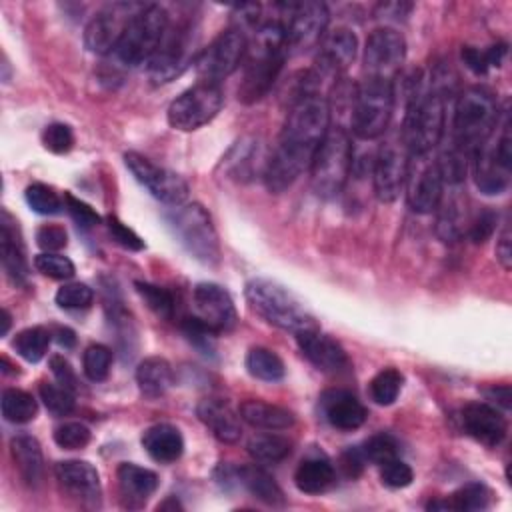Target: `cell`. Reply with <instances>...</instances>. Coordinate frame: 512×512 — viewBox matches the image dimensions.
Returning <instances> with one entry per match:
<instances>
[{"label":"cell","instance_id":"c3c4849f","mask_svg":"<svg viewBox=\"0 0 512 512\" xmlns=\"http://www.w3.org/2000/svg\"><path fill=\"white\" fill-rule=\"evenodd\" d=\"M54 300L64 310H84L92 304L94 292L84 282H70V284H64L58 288Z\"/></svg>","mask_w":512,"mask_h":512},{"label":"cell","instance_id":"9a60e30c","mask_svg":"<svg viewBox=\"0 0 512 512\" xmlns=\"http://www.w3.org/2000/svg\"><path fill=\"white\" fill-rule=\"evenodd\" d=\"M404 58H406L404 36L390 26L378 28L368 36L364 46V56H362L364 72L368 78L394 82V78L402 68Z\"/></svg>","mask_w":512,"mask_h":512},{"label":"cell","instance_id":"30bf717a","mask_svg":"<svg viewBox=\"0 0 512 512\" xmlns=\"http://www.w3.org/2000/svg\"><path fill=\"white\" fill-rule=\"evenodd\" d=\"M222 104L224 94L220 84L200 80L170 102L168 124L180 132L198 130L200 126L216 118Z\"/></svg>","mask_w":512,"mask_h":512},{"label":"cell","instance_id":"d6986e66","mask_svg":"<svg viewBox=\"0 0 512 512\" xmlns=\"http://www.w3.org/2000/svg\"><path fill=\"white\" fill-rule=\"evenodd\" d=\"M358 52V40L356 34L350 28H334L324 34V38L318 44V56H316V68L312 74L318 82L326 78H338L356 58Z\"/></svg>","mask_w":512,"mask_h":512},{"label":"cell","instance_id":"8992f818","mask_svg":"<svg viewBox=\"0 0 512 512\" xmlns=\"http://www.w3.org/2000/svg\"><path fill=\"white\" fill-rule=\"evenodd\" d=\"M352 168V138L346 128L332 126L310 164V180L316 196L328 200L342 192Z\"/></svg>","mask_w":512,"mask_h":512},{"label":"cell","instance_id":"f907efd6","mask_svg":"<svg viewBox=\"0 0 512 512\" xmlns=\"http://www.w3.org/2000/svg\"><path fill=\"white\" fill-rule=\"evenodd\" d=\"M42 144L54 154H66L74 146L72 128L64 122H52L42 130Z\"/></svg>","mask_w":512,"mask_h":512},{"label":"cell","instance_id":"4fadbf2b","mask_svg":"<svg viewBox=\"0 0 512 512\" xmlns=\"http://www.w3.org/2000/svg\"><path fill=\"white\" fill-rule=\"evenodd\" d=\"M290 18L286 24V50L288 54H304L318 48L326 34L330 12L324 2H298L290 4Z\"/></svg>","mask_w":512,"mask_h":512},{"label":"cell","instance_id":"277c9868","mask_svg":"<svg viewBox=\"0 0 512 512\" xmlns=\"http://www.w3.org/2000/svg\"><path fill=\"white\" fill-rule=\"evenodd\" d=\"M498 124V104L494 96L480 86L466 88L454 106L452 140L458 152L472 156L494 132Z\"/></svg>","mask_w":512,"mask_h":512},{"label":"cell","instance_id":"60d3db41","mask_svg":"<svg viewBox=\"0 0 512 512\" xmlns=\"http://www.w3.org/2000/svg\"><path fill=\"white\" fill-rule=\"evenodd\" d=\"M404 376L396 368H384L370 380V398L380 406H390L400 390Z\"/></svg>","mask_w":512,"mask_h":512},{"label":"cell","instance_id":"d590c367","mask_svg":"<svg viewBox=\"0 0 512 512\" xmlns=\"http://www.w3.org/2000/svg\"><path fill=\"white\" fill-rule=\"evenodd\" d=\"M248 454L260 464H278L292 452V442L280 434H256L246 444Z\"/></svg>","mask_w":512,"mask_h":512},{"label":"cell","instance_id":"ac0fdd59","mask_svg":"<svg viewBox=\"0 0 512 512\" xmlns=\"http://www.w3.org/2000/svg\"><path fill=\"white\" fill-rule=\"evenodd\" d=\"M142 8V4L116 2L102 8L84 30V44L94 54H108L116 48L132 16Z\"/></svg>","mask_w":512,"mask_h":512},{"label":"cell","instance_id":"7bdbcfd3","mask_svg":"<svg viewBox=\"0 0 512 512\" xmlns=\"http://www.w3.org/2000/svg\"><path fill=\"white\" fill-rule=\"evenodd\" d=\"M112 366V350L104 344H90L82 354V370L88 380L102 382L108 378Z\"/></svg>","mask_w":512,"mask_h":512},{"label":"cell","instance_id":"6125c7cd","mask_svg":"<svg viewBox=\"0 0 512 512\" xmlns=\"http://www.w3.org/2000/svg\"><path fill=\"white\" fill-rule=\"evenodd\" d=\"M486 398L490 400V402H494L496 406H500V408H504V410H508L510 408V386L508 384H496V386H492V388H488L486 392Z\"/></svg>","mask_w":512,"mask_h":512},{"label":"cell","instance_id":"e575fe53","mask_svg":"<svg viewBox=\"0 0 512 512\" xmlns=\"http://www.w3.org/2000/svg\"><path fill=\"white\" fill-rule=\"evenodd\" d=\"M334 480L336 470L324 456L304 458L294 472V484L304 494H322L334 484Z\"/></svg>","mask_w":512,"mask_h":512},{"label":"cell","instance_id":"d4e9b609","mask_svg":"<svg viewBox=\"0 0 512 512\" xmlns=\"http://www.w3.org/2000/svg\"><path fill=\"white\" fill-rule=\"evenodd\" d=\"M222 480L234 482L250 492L256 500L264 502L266 506H284V492L276 484V480L256 464H244L238 468H222Z\"/></svg>","mask_w":512,"mask_h":512},{"label":"cell","instance_id":"94428289","mask_svg":"<svg viewBox=\"0 0 512 512\" xmlns=\"http://www.w3.org/2000/svg\"><path fill=\"white\" fill-rule=\"evenodd\" d=\"M462 60L464 64L474 72V74H486L488 72V60H486V52L478 50L474 46H464L462 48Z\"/></svg>","mask_w":512,"mask_h":512},{"label":"cell","instance_id":"3957f363","mask_svg":"<svg viewBox=\"0 0 512 512\" xmlns=\"http://www.w3.org/2000/svg\"><path fill=\"white\" fill-rule=\"evenodd\" d=\"M408 90V104L400 128V140L412 158L426 156L434 150L444 134L446 122V94L434 86L424 92L420 76L412 78Z\"/></svg>","mask_w":512,"mask_h":512},{"label":"cell","instance_id":"f35d334b","mask_svg":"<svg viewBox=\"0 0 512 512\" xmlns=\"http://www.w3.org/2000/svg\"><path fill=\"white\" fill-rule=\"evenodd\" d=\"M50 340L52 334L44 326H32L18 332L12 346L26 362H40L48 352Z\"/></svg>","mask_w":512,"mask_h":512},{"label":"cell","instance_id":"5b68a950","mask_svg":"<svg viewBox=\"0 0 512 512\" xmlns=\"http://www.w3.org/2000/svg\"><path fill=\"white\" fill-rule=\"evenodd\" d=\"M244 294L252 310L280 330L300 334L318 328L306 306L286 286L274 280L254 278L246 284Z\"/></svg>","mask_w":512,"mask_h":512},{"label":"cell","instance_id":"f5cc1de1","mask_svg":"<svg viewBox=\"0 0 512 512\" xmlns=\"http://www.w3.org/2000/svg\"><path fill=\"white\" fill-rule=\"evenodd\" d=\"M498 224V214L492 208H482L470 222H468V238L474 244H484L486 240H490V236L494 234Z\"/></svg>","mask_w":512,"mask_h":512},{"label":"cell","instance_id":"7a4b0ae2","mask_svg":"<svg viewBox=\"0 0 512 512\" xmlns=\"http://www.w3.org/2000/svg\"><path fill=\"white\" fill-rule=\"evenodd\" d=\"M286 56V26L278 20L264 22L244 56L238 100L244 104L262 100L278 80Z\"/></svg>","mask_w":512,"mask_h":512},{"label":"cell","instance_id":"03108f58","mask_svg":"<svg viewBox=\"0 0 512 512\" xmlns=\"http://www.w3.org/2000/svg\"><path fill=\"white\" fill-rule=\"evenodd\" d=\"M166 508H178V510H182V506H180V502H178L176 498H168L166 502H162V504L158 506V510H166Z\"/></svg>","mask_w":512,"mask_h":512},{"label":"cell","instance_id":"6da1fadb","mask_svg":"<svg viewBox=\"0 0 512 512\" xmlns=\"http://www.w3.org/2000/svg\"><path fill=\"white\" fill-rule=\"evenodd\" d=\"M330 130V104L322 94L298 96L284 120L280 138L266 160L264 182L272 194L290 188L312 164Z\"/></svg>","mask_w":512,"mask_h":512},{"label":"cell","instance_id":"7402d4cb","mask_svg":"<svg viewBox=\"0 0 512 512\" xmlns=\"http://www.w3.org/2000/svg\"><path fill=\"white\" fill-rule=\"evenodd\" d=\"M54 474L62 490L86 506L100 502V476L98 470L86 460H62L54 466Z\"/></svg>","mask_w":512,"mask_h":512},{"label":"cell","instance_id":"f546056e","mask_svg":"<svg viewBox=\"0 0 512 512\" xmlns=\"http://www.w3.org/2000/svg\"><path fill=\"white\" fill-rule=\"evenodd\" d=\"M474 180L484 194H504L510 186V168L504 166L494 154L492 144L486 140L474 154Z\"/></svg>","mask_w":512,"mask_h":512},{"label":"cell","instance_id":"4316f807","mask_svg":"<svg viewBox=\"0 0 512 512\" xmlns=\"http://www.w3.org/2000/svg\"><path fill=\"white\" fill-rule=\"evenodd\" d=\"M448 196H442L436 208V234L442 242H456L462 238L468 224L466 198L460 192L462 184H450Z\"/></svg>","mask_w":512,"mask_h":512},{"label":"cell","instance_id":"7dc6e473","mask_svg":"<svg viewBox=\"0 0 512 512\" xmlns=\"http://www.w3.org/2000/svg\"><path fill=\"white\" fill-rule=\"evenodd\" d=\"M34 268L54 280H68L74 276L76 268L74 262L68 256L56 254V252H42L34 258Z\"/></svg>","mask_w":512,"mask_h":512},{"label":"cell","instance_id":"91938a15","mask_svg":"<svg viewBox=\"0 0 512 512\" xmlns=\"http://www.w3.org/2000/svg\"><path fill=\"white\" fill-rule=\"evenodd\" d=\"M496 258L502 264L504 270H510L512 266V234H510V222L506 220L502 226V232L496 240Z\"/></svg>","mask_w":512,"mask_h":512},{"label":"cell","instance_id":"ee69618b","mask_svg":"<svg viewBox=\"0 0 512 512\" xmlns=\"http://www.w3.org/2000/svg\"><path fill=\"white\" fill-rule=\"evenodd\" d=\"M24 198L28 202V206L38 212V214H44V216H52V214H58L60 208H62V198L54 192V188L42 184V182H34L26 188L24 192Z\"/></svg>","mask_w":512,"mask_h":512},{"label":"cell","instance_id":"bcb514c9","mask_svg":"<svg viewBox=\"0 0 512 512\" xmlns=\"http://www.w3.org/2000/svg\"><path fill=\"white\" fill-rule=\"evenodd\" d=\"M362 452H364V458L366 462H374V464H384L388 460H394L398 458V452H400V446L396 442L394 436L386 434V432H378L374 436H370L364 446H362Z\"/></svg>","mask_w":512,"mask_h":512},{"label":"cell","instance_id":"4dcf8cb0","mask_svg":"<svg viewBox=\"0 0 512 512\" xmlns=\"http://www.w3.org/2000/svg\"><path fill=\"white\" fill-rule=\"evenodd\" d=\"M142 446L152 460L160 464H172L184 452V438L172 424H154L144 430Z\"/></svg>","mask_w":512,"mask_h":512},{"label":"cell","instance_id":"9c48e42d","mask_svg":"<svg viewBox=\"0 0 512 512\" xmlns=\"http://www.w3.org/2000/svg\"><path fill=\"white\" fill-rule=\"evenodd\" d=\"M394 108V82L364 78L352 94V132L362 140L382 136L390 124Z\"/></svg>","mask_w":512,"mask_h":512},{"label":"cell","instance_id":"6f0895ef","mask_svg":"<svg viewBox=\"0 0 512 512\" xmlns=\"http://www.w3.org/2000/svg\"><path fill=\"white\" fill-rule=\"evenodd\" d=\"M50 372L54 374L56 382L62 384L64 388H68L72 392L78 388V376H76L72 364L68 362V358H64L62 354L50 356Z\"/></svg>","mask_w":512,"mask_h":512},{"label":"cell","instance_id":"cb8c5ba5","mask_svg":"<svg viewBox=\"0 0 512 512\" xmlns=\"http://www.w3.org/2000/svg\"><path fill=\"white\" fill-rule=\"evenodd\" d=\"M320 412L324 420L336 430H356L366 422V408L364 404L344 388H330L324 390L320 396Z\"/></svg>","mask_w":512,"mask_h":512},{"label":"cell","instance_id":"44dd1931","mask_svg":"<svg viewBox=\"0 0 512 512\" xmlns=\"http://www.w3.org/2000/svg\"><path fill=\"white\" fill-rule=\"evenodd\" d=\"M420 166L412 172H408V192L406 202L412 212L416 214H430L438 208L442 196H444V176L438 166V160L434 162H422V156L416 158Z\"/></svg>","mask_w":512,"mask_h":512},{"label":"cell","instance_id":"ab89813d","mask_svg":"<svg viewBox=\"0 0 512 512\" xmlns=\"http://www.w3.org/2000/svg\"><path fill=\"white\" fill-rule=\"evenodd\" d=\"M492 492L480 484V482H470L458 488L450 498H446V508L448 510H484L490 506Z\"/></svg>","mask_w":512,"mask_h":512},{"label":"cell","instance_id":"680465c9","mask_svg":"<svg viewBox=\"0 0 512 512\" xmlns=\"http://www.w3.org/2000/svg\"><path fill=\"white\" fill-rule=\"evenodd\" d=\"M364 464H366V458H364L362 448H358V446L348 448V450L342 452V456H340V470L344 472L346 478H356V476H360L362 470H364Z\"/></svg>","mask_w":512,"mask_h":512},{"label":"cell","instance_id":"8fae6325","mask_svg":"<svg viewBox=\"0 0 512 512\" xmlns=\"http://www.w3.org/2000/svg\"><path fill=\"white\" fill-rule=\"evenodd\" d=\"M248 38L240 26L222 30L196 58V72L204 82H220L240 68Z\"/></svg>","mask_w":512,"mask_h":512},{"label":"cell","instance_id":"9f6ffc18","mask_svg":"<svg viewBox=\"0 0 512 512\" xmlns=\"http://www.w3.org/2000/svg\"><path fill=\"white\" fill-rule=\"evenodd\" d=\"M36 244L44 250V252H58L62 248H66L68 244V234L62 226L58 224H44L36 230Z\"/></svg>","mask_w":512,"mask_h":512},{"label":"cell","instance_id":"816d5d0a","mask_svg":"<svg viewBox=\"0 0 512 512\" xmlns=\"http://www.w3.org/2000/svg\"><path fill=\"white\" fill-rule=\"evenodd\" d=\"M412 478H414L412 468L400 458L380 464V480L388 488H406L412 484Z\"/></svg>","mask_w":512,"mask_h":512},{"label":"cell","instance_id":"11a10c76","mask_svg":"<svg viewBox=\"0 0 512 512\" xmlns=\"http://www.w3.org/2000/svg\"><path fill=\"white\" fill-rule=\"evenodd\" d=\"M106 228L118 246L132 250V252H138L144 248V240L132 228H128L124 222H120L116 216L106 218Z\"/></svg>","mask_w":512,"mask_h":512},{"label":"cell","instance_id":"1f68e13d","mask_svg":"<svg viewBox=\"0 0 512 512\" xmlns=\"http://www.w3.org/2000/svg\"><path fill=\"white\" fill-rule=\"evenodd\" d=\"M240 418L260 430H288L294 426V414L278 404L262 402V400H244L240 404Z\"/></svg>","mask_w":512,"mask_h":512},{"label":"cell","instance_id":"2e32d148","mask_svg":"<svg viewBox=\"0 0 512 512\" xmlns=\"http://www.w3.org/2000/svg\"><path fill=\"white\" fill-rule=\"evenodd\" d=\"M192 318L202 324L208 332L222 334L230 332L236 322V306L228 290H224L220 284L214 282H200L192 290Z\"/></svg>","mask_w":512,"mask_h":512},{"label":"cell","instance_id":"74e56055","mask_svg":"<svg viewBox=\"0 0 512 512\" xmlns=\"http://www.w3.org/2000/svg\"><path fill=\"white\" fill-rule=\"evenodd\" d=\"M246 370L250 372V376L264 380V382H278L284 378L286 368L282 358L262 346L250 348L246 354Z\"/></svg>","mask_w":512,"mask_h":512},{"label":"cell","instance_id":"8d00e7d4","mask_svg":"<svg viewBox=\"0 0 512 512\" xmlns=\"http://www.w3.org/2000/svg\"><path fill=\"white\" fill-rule=\"evenodd\" d=\"M0 408H2L4 420L12 424H26L34 420L38 414V404L34 396L20 388H6L2 392Z\"/></svg>","mask_w":512,"mask_h":512},{"label":"cell","instance_id":"5bb4252c","mask_svg":"<svg viewBox=\"0 0 512 512\" xmlns=\"http://www.w3.org/2000/svg\"><path fill=\"white\" fill-rule=\"evenodd\" d=\"M124 164L126 168L132 172V176L160 202L168 204V206H178L184 204V200L188 198V184L186 180L164 168L154 164L150 158L138 154V152H126L124 154Z\"/></svg>","mask_w":512,"mask_h":512},{"label":"cell","instance_id":"be15d7a7","mask_svg":"<svg viewBox=\"0 0 512 512\" xmlns=\"http://www.w3.org/2000/svg\"><path fill=\"white\" fill-rule=\"evenodd\" d=\"M486 52V60H488V66H500L502 58L506 56V44H492L490 48L484 50Z\"/></svg>","mask_w":512,"mask_h":512},{"label":"cell","instance_id":"603a6c76","mask_svg":"<svg viewBox=\"0 0 512 512\" xmlns=\"http://www.w3.org/2000/svg\"><path fill=\"white\" fill-rule=\"evenodd\" d=\"M460 420L466 434L488 448L498 446L506 436V420L490 402H468L460 410Z\"/></svg>","mask_w":512,"mask_h":512},{"label":"cell","instance_id":"f1b7e54d","mask_svg":"<svg viewBox=\"0 0 512 512\" xmlns=\"http://www.w3.org/2000/svg\"><path fill=\"white\" fill-rule=\"evenodd\" d=\"M120 496L130 508H140L158 488V474L132 462H122L116 470Z\"/></svg>","mask_w":512,"mask_h":512},{"label":"cell","instance_id":"db71d44e","mask_svg":"<svg viewBox=\"0 0 512 512\" xmlns=\"http://www.w3.org/2000/svg\"><path fill=\"white\" fill-rule=\"evenodd\" d=\"M64 208L72 216V220L82 228H92V226L100 224V214L90 204L72 196L70 192L64 194Z\"/></svg>","mask_w":512,"mask_h":512},{"label":"cell","instance_id":"e7e4bbea","mask_svg":"<svg viewBox=\"0 0 512 512\" xmlns=\"http://www.w3.org/2000/svg\"><path fill=\"white\" fill-rule=\"evenodd\" d=\"M56 342L64 348H74L76 346V334L70 328L60 326V328H56Z\"/></svg>","mask_w":512,"mask_h":512},{"label":"cell","instance_id":"484cf974","mask_svg":"<svg viewBox=\"0 0 512 512\" xmlns=\"http://www.w3.org/2000/svg\"><path fill=\"white\" fill-rule=\"evenodd\" d=\"M196 416L210 430V434L224 444H234L242 436L240 418L226 402L218 398L200 400L196 406Z\"/></svg>","mask_w":512,"mask_h":512},{"label":"cell","instance_id":"ba28073f","mask_svg":"<svg viewBox=\"0 0 512 512\" xmlns=\"http://www.w3.org/2000/svg\"><path fill=\"white\" fill-rule=\"evenodd\" d=\"M166 222L172 228L176 240L186 252L202 264L214 266L220 260V242L208 210L198 202L172 206L166 214Z\"/></svg>","mask_w":512,"mask_h":512},{"label":"cell","instance_id":"b9f144b4","mask_svg":"<svg viewBox=\"0 0 512 512\" xmlns=\"http://www.w3.org/2000/svg\"><path fill=\"white\" fill-rule=\"evenodd\" d=\"M134 288L138 296L144 300V304L160 318L170 320L174 316V296L156 284L150 282H134Z\"/></svg>","mask_w":512,"mask_h":512},{"label":"cell","instance_id":"ffe728a7","mask_svg":"<svg viewBox=\"0 0 512 512\" xmlns=\"http://www.w3.org/2000/svg\"><path fill=\"white\" fill-rule=\"evenodd\" d=\"M302 354L324 374L346 376L352 372V362L346 350L332 336L322 334L318 328L296 334Z\"/></svg>","mask_w":512,"mask_h":512},{"label":"cell","instance_id":"7c38bea8","mask_svg":"<svg viewBox=\"0 0 512 512\" xmlns=\"http://www.w3.org/2000/svg\"><path fill=\"white\" fill-rule=\"evenodd\" d=\"M412 156L400 136L384 142L374 158V192L380 202H394L406 186Z\"/></svg>","mask_w":512,"mask_h":512},{"label":"cell","instance_id":"836d02e7","mask_svg":"<svg viewBox=\"0 0 512 512\" xmlns=\"http://www.w3.org/2000/svg\"><path fill=\"white\" fill-rule=\"evenodd\" d=\"M136 384L146 398H160L174 384V372L166 358L148 356L136 368Z\"/></svg>","mask_w":512,"mask_h":512},{"label":"cell","instance_id":"e0dca14e","mask_svg":"<svg viewBox=\"0 0 512 512\" xmlns=\"http://www.w3.org/2000/svg\"><path fill=\"white\" fill-rule=\"evenodd\" d=\"M192 28L188 24H176L170 26L156 48L154 56L148 60V76L156 84L170 82L176 78L190 62L192 56Z\"/></svg>","mask_w":512,"mask_h":512},{"label":"cell","instance_id":"f6af8a7d","mask_svg":"<svg viewBox=\"0 0 512 512\" xmlns=\"http://www.w3.org/2000/svg\"><path fill=\"white\" fill-rule=\"evenodd\" d=\"M38 390H40V400L44 402V406L50 414L66 416L74 410V392L64 388L62 384L42 382Z\"/></svg>","mask_w":512,"mask_h":512},{"label":"cell","instance_id":"d6a6232c","mask_svg":"<svg viewBox=\"0 0 512 512\" xmlns=\"http://www.w3.org/2000/svg\"><path fill=\"white\" fill-rule=\"evenodd\" d=\"M10 452L22 480L30 486L40 484L44 476V458L40 442L30 434H16L10 440Z\"/></svg>","mask_w":512,"mask_h":512},{"label":"cell","instance_id":"003e7915","mask_svg":"<svg viewBox=\"0 0 512 512\" xmlns=\"http://www.w3.org/2000/svg\"><path fill=\"white\" fill-rule=\"evenodd\" d=\"M10 320H12L10 314H8L6 310H2V324H4V326H2V332H0L2 336H6V332H8V328H10Z\"/></svg>","mask_w":512,"mask_h":512},{"label":"cell","instance_id":"83f0119b","mask_svg":"<svg viewBox=\"0 0 512 512\" xmlns=\"http://www.w3.org/2000/svg\"><path fill=\"white\" fill-rule=\"evenodd\" d=\"M0 260L8 278L16 284H24L28 278V260L24 252V244L20 240V232L16 222L10 218L6 210H2L0 220Z\"/></svg>","mask_w":512,"mask_h":512},{"label":"cell","instance_id":"52a82bcc","mask_svg":"<svg viewBox=\"0 0 512 512\" xmlns=\"http://www.w3.org/2000/svg\"><path fill=\"white\" fill-rule=\"evenodd\" d=\"M170 24L168 12L160 4L142 6L128 22L122 38L112 50L114 58L128 68L146 64L160 46Z\"/></svg>","mask_w":512,"mask_h":512},{"label":"cell","instance_id":"681fc988","mask_svg":"<svg viewBox=\"0 0 512 512\" xmlns=\"http://www.w3.org/2000/svg\"><path fill=\"white\" fill-rule=\"evenodd\" d=\"M54 442L64 450H78L90 442V428L82 422H64L54 430Z\"/></svg>","mask_w":512,"mask_h":512}]
</instances>
